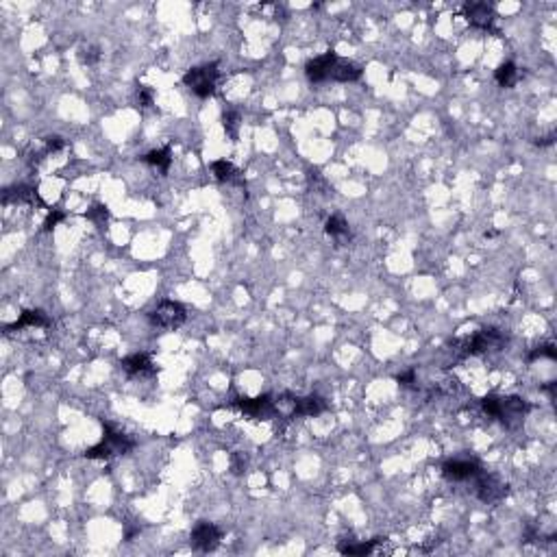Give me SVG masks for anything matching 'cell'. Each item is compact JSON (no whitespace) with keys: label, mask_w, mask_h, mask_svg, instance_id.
Masks as SVG:
<instances>
[{"label":"cell","mask_w":557,"mask_h":557,"mask_svg":"<svg viewBox=\"0 0 557 557\" xmlns=\"http://www.w3.org/2000/svg\"><path fill=\"white\" fill-rule=\"evenodd\" d=\"M481 407L488 416L497 418L499 422H503L505 427H510V429L520 424L522 418H525L531 409V405L520 397H497V394L485 397L481 401Z\"/></svg>","instance_id":"1"},{"label":"cell","mask_w":557,"mask_h":557,"mask_svg":"<svg viewBox=\"0 0 557 557\" xmlns=\"http://www.w3.org/2000/svg\"><path fill=\"white\" fill-rule=\"evenodd\" d=\"M103 429H105V435L101 440V444L85 451L88 460H111V457L126 455L128 451L135 449V440L118 429H113L109 422H103Z\"/></svg>","instance_id":"2"},{"label":"cell","mask_w":557,"mask_h":557,"mask_svg":"<svg viewBox=\"0 0 557 557\" xmlns=\"http://www.w3.org/2000/svg\"><path fill=\"white\" fill-rule=\"evenodd\" d=\"M505 335L501 329H494V326H485V329H479L477 333H472L464 340H457L455 347H460V351L464 355H483L490 351H501V347L505 344Z\"/></svg>","instance_id":"3"},{"label":"cell","mask_w":557,"mask_h":557,"mask_svg":"<svg viewBox=\"0 0 557 557\" xmlns=\"http://www.w3.org/2000/svg\"><path fill=\"white\" fill-rule=\"evenodd\" d=\"M183 83L199 96V98H209L211 94L216 92V83H218V63L211 61L205 65H199V68H192L185 72Z\"/></svg>","instance_id":"4"},{"label":"cell","mask_w":557,"mask_h":557,"mask_svg":"<svg viewBox=\"0 0 557 557\" xmlns=\"http://www.w3.org/2000/svg\"><path fill=\"white\" fill-rule=\"evenodd\" d=\"M185 318H188L185 307L176 301H163L149 314L151 324L157 326V329H163V331L178 329V326L185 322Z\"/></svg>","instance_id":"5"},{"label":"cell","mask_w":557,"mask_h":557,"mask_svg":"<svg viewBox=\"0 0 557 557\" xmlns=\"http://www.w3.org/2000/svg\"><path fill=\"white\" fill-rule=\"evenodd\" d=\"M235 409H240L242 414H247L255 420H272L278 416V407H276V401L270 397V394H261V397H255V399H235L233 405Z\"/></svg>","instance_id":"6"},{"label":"cell","mask_w":557,"mask_h":557,"mask_svg":"<svg viewBox=\"0 0 557 557\" xmlns=\"http://www.w3.org/2000/svg\"><path fill=\"white\" fill-rule=\"evenodd\" d=\"M222 540V531L214 525V522H199L194 529H192V535H190V544L194 551H201V553H209V551H216L218 544Z\"/></svg>","instance_id":"7"},{"label":"cell","mask_w":557,"mask_h":557,"mask_svg":"<svg viewBox=\"0 0 557 557\" xmlns=\"http://www.w3.org/2000/svg\"><path fill=\"white\" fill-rule=\"evenodd\" d=\"M477 497L483 503H499L507 497V483H503L497 474H485L483 470L477 474Z\"/></svg>","instance_id":"8"},{"label":"cell","mask_w":557,"mask_h":557,"mask_svg":"<svg viewBox=\"0 0 557 557\" xmlns=\"http://www.w3.org/2000/svg\"><path fill=\"white\" fill-rule=\"evenodd\" d=\"M464 18L474 28L492 31L494 20H497V13H494V7L488 5V3H466L464 5Z\"/></svg>","instance_id":"9"},{"label":"cell","mask_w":557,"mask_h":557,"mask_svg":"<svg viewBox=\"0 0 557 557\" xmlns=\"http://www.w3.org/2000/svg\"><path fill=\"white\" fill-rule=\"evenodd\" d=\"M335 59H338L335 51H326L324 55L307 61V65H305L307 78L311 81V83H316V85L318 83H326V81L331 78V68H333Z\"/></svg>","instance_id":"10"},{"label":"cell","mask_w":557,"mask_h":557,"mask_svg":"<svg viewBox=\"0 0 557 557\" xmlns=\"http://www.w3.org/2000/svg\"><path fill=\"white\" fill-rule=\"evenodd\" d=\"M292 403V412L290 418H301V416H318L326 412V401L318 394H309V397H292L288 394Z\"/></svg>","instance_id":"11"},{"label":"cell","mask_w":557,"mask_h":557,"mask_svg":"<svg viewBox=\"0 0 557 557\" xmlns=\"http://www.w3.org/2000/svg\"><path fill=\"white\" fill-rule=\"evenodd\" d=\"M479 472H481V466L477 462H470V460H451V462H447L444 466H442V474H444V479L455 481V483L474 479Z\"/></svg>","instance_id":"12"},{"label":"cell","mask_w":557,"mask_h":557,"mask_svg":"<svg viewBox=\"0 0 557 557\" xmlns=\"http://www.w3.org/2000/svg\"><path fill=\"white\" fill-rule=\"evenodd\" d=\"M120 368L131 374V376H149V374H155V366L151 362L149 355L144 353H135V355H128L120 362Z\"/></svg>","instance_id":"13"},{"label":"cell","mask_w":557,"mask_h":557,"mask_svg":"<svg viewBox=\"0 0 557 557\" xmlns=\"http://www.w3.org/2000/svg\"><path fill=\"white\" fill-rule=\"evenodd\" d=\"M3 203L9 205V203H28V205H42L44 207V201L40 199V194L35 188L31 185H13V188H7L5 194H3Z\"/></svg>","instance_id":"14"},{"label":"cell","mask_w":557,"mask_h":557,"mask_svg":"<svg viewBox=\"0 0 557 557\" xmlns=\"http://www.w3.org/2000/svg\"><path fill=\"white\" fill-rule=\"evenodd\" d=\"M362 78V68L357 63L349 61V59H335L333 68H331V78L329 81H338V83H353V81Z\"/></svg>","instance_id":"15"},{"label":"cell","mask_w":557,"mask_h":557,"mask_svg":"<svg viewBox=\"0 0 557 557\" xmlns=\"http://www.w3.org/2000/svg\"><path fill=\"white\" fill-rule=\"evenodd\" d=\"M24 326H51V318H48L42 309H26L20 314V318L15 320L13 324H7V333H13V331H20Z\"/></svg>","instance_id":"16"},{"label":"cell","mask_w":557,"mask_h":557,"mask_svg":"<svg viewBox=\"0 0 557 557\" xmlns=\"http://www.w3.org/2000/svg\"><path fill=\"white\" fill-rule=\"evenodd\" d=\"M211 172H214V176L218 178V181H222V183L244 185V178L240 176V170L233 166L231 161H226V159H218V161L211 163Z\"/></svg>","instance_id":"17"},{"label":"cell","mask_w":557,"mask_h":557,"mask_svg":"<svg viewBox=\"0 0 557 557\" xmlns=\"http://www.w3.org/2000/svg\"><path fill=\"white\" fill-rule=\"evenodd\" d=\"M142 161H144V163H149V166H153V168H157V170H161V172H168L170 163H172V153H170V149L166 146V149H159V151L146 153V155L142 157Z\"/></svg>","instance_id":"18"},{"label":"cell","mask_w":557,"mask_h":557,"mask_svg":"<svg viewBox=\"0 0 557 557\" xmlns=\"http://www.w3.org/2000/svg\"><path fill=\"white\" fill-rule=\"evenodd\" d=\"M494 76H497V83L501 88H514L518 83V68L512 61L501 63L497 68V72H494Z\"/></svg>","instance_id":"19"},{"label":"cell","mask_w":557,"mask_h":557,"mask_svg":"<svg viewBox=\"0 0 557 557\" xmlns=\"http://www.w3.org/2000/svg\"><path fill=\"white\" fill-rule=\"evenodd\" d=\"M383 542V538H374V540H368V542H355V544H342L340 547V553L344 555H372L379 544Z\"/></svg>","instance_id":"20"},{"label":"cell","mask_w":557,"mask_h":557,"mask_svg":"<svg viewBox=\"0 0 557 557\" xmlns=\"http://www.w3.org/2000/svg\"><path fill=\"white\" fill-rule=\"evenodd\" d=\"M324 231L329 233L331 238H347L349 235V222L344 220L342 216H331L324 224Z\"/></svg>","instance_id":"21"},{"label":"cell","mask_w":557,"mask_h":557,"mask_svg":"<svg viewBox=\"0 0 557 557\" xmlns=\"http://www.w3.org/2000/svg\"><path fill=\"white\" fill-rule=\"evenodd\" d=\"M85 218H88L90 222H94L98 228H103L105 222H107V218H109V209H107L105 205H92V207L85 211Z\"/></svg>","instance_id":"22"},{"label":"cell","mask_w":557,"mask_h":557,"mask_svg":"<svg viewBox=\"0 0 557 557\" xmlns=\"http://www.w3.org/2000/svg\"><path fill=\"white\" fill-rule=\"evenodd\" d=\"M222 124H224V131H226V135L231 138V140H238V128H240V113L238 111H224V116H222Z\"/></svg>","instance_id":"23"},{"label":"cell","mask_w":557,"mask_h":557,"mask_svg":"<svg viewBox=\"0 0 557 557\" xmlns=\"http://www.w3.org/2000/svg\"><path fill=\"white\" fill-rule=\"evenodd\" d=\"M542 357H547V359H557V349L553 347V344H542V347H535V349L529 353L527 362L531 364V362H535V359H542Z\"/></svg>","instance_id":"24"},{"label":"cell","mask_w":557,"mask_h":557,"mask_svg":"<svg viewBox=\"0 0 557 557\" xmlns=\"http://www.w3.org/2000/svg\"><path fill=\"white\" fill-rule=\"evenodd\" d=\"M63 149H65L63 138H59V135H51V138H46V140H44V151H42V155H55V153H61Z\"/></svg>","instance_id":"25"},{"label":"cell","mask_w":557,"mask_h":557,"mask_svg":"<svg viewBox=\"0 0 557 557\" xmlns=\"http://www.w3.org/2000/svg\"><path fill=\"white\" fill-rule=\"evenodd\" d=\"M153 101H155V92L149 85H138V105L149 109L153 107Z\"/></svg>","instance_id":"26"},{"label":"cell","mask_w":557,"mask_h":557,"mask_svg":"<svg viewBox=\"0 0 557 557\" xmlns=\"http://www.w3.org/2000/svg\"><path fill=\"white\" fill-rule=\"evenodd\" d=\"M78 59L85 65H94V63H98V59H101V51H98V46H85L83 51H81Z\"/></svg>","instance_id":"27"},{"label":"cell","mask_w":557,"mask_h":557,"mask_svg":"<svg viewBox=\"0 0 557 557\" xmlns=\"http://www.w3.org/2000/svg\"><path fill=\"white\" fill-rule=\"evenodd\" d=\"M65 218V214L63 211H59V209H53L51 214L46 216V220H44V231H51V228H55L61 220Z\"/></svg>","instance_id":"28"},{"label":"cell","mask_w":557,"mask_h":557,"mask_svg":"<svg viewBox=\"0 0 557 557\" xmlns=\"http://www.w3.org/2000/svg\"><path fill=\"white\" fill-rule=\"evenodd\" d=\"M397 381H399L401 385H405V388L414 385V383H416V370H409V372L399 374V376H397Z\"/></svg>","instance_id":"29"},{"label":"cell","mask_w":557,"mask_h":557,"mask_svg":"<svg viewBox=\"0 0 557 557\" xmlns=\"http://www.w3.org/2000/svg\"><path fill=\"white\" fill-rule=\"evenodd\" d=\"M555 388H557V383H555V381H549L547 385H542V388H540V390H542V392H547V394H549V397L553 399V397H555Z\"/></svg>","instance_id":"30"},{"label":"cell","mask_w":557,"mask_h":557,"mask_svg":"<svg viewBox=\"0 0 557 557\" xmlns=\"http://www.w3.org/2000/svg\"><path fill=\"white\" fill-rule=\"evenodd\" d=\"M553 142H555V135H547V138H538V140H535L538 146H551Z\"/></svg>","instance_id":"31"}]
</instances>
